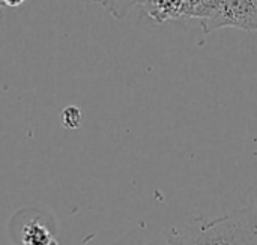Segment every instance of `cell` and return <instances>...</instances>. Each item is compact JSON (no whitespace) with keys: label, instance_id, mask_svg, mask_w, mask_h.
Listing matches in <instances>:
<instances>
[{"label":"cell","instance_id":"10","mask_svg":"<svg viewBox=\"0 0 257 245\" xmlns=\"http://www.w3.org/2000/svg\"><path fill=\"white\" fill-rule=\"evenodd\" d=\"M3 20V11H0V21Z\"/></svg>","mask_w":257,"mask_h":245},{"label":"cell","instance_id":"6","mask_svg":"<svg viewBox=\"0 0 257 245\" xmlns=\"http://www.w3.org/2000/svg\"><path fill=\"white\" fill-rule=\"evenodd\" d=\"M223 3V0H199L191 17L193 18H199L200 20H205V18H209L218 8L220 5Z\"/></svg>","mask_w":257,"mask_h":245},{"label":"cell","instance_id":"5","mask_svg":"<svg viewBox=\"0 0 257 245\" xmlns=\"http://www.w3.org/2000/svg\"><path fill=\"white\" fill-rule=\"evenodd\" d=\"M60 119L66 130H78L83 124V113L77 105H68L62 110Z\"/></svg>","mask_w":257,"mask_h":245},{"label":"cell","instance_id":"1","mask_svg":"<svg viewBox=\"0 0 257 245\" xmlns=\"http://www.w3.org/2000/svg\"><path fill=\"white\" fill-rule=\"evenodd\" d=\"M206 245H257V209L248 206L215 220L200 218Z\"/></svg>","mask_w":257,"mask_h":245},{"label":"cell","instance_id":"3","mask_svg":"<svg viewBox=\"0 0 257 245\" xmlns=\"http://www.w3.org/2000/svg\"><path fill=\"white\" fill-rule=\"evenodd\" d=\"M44 223L45 221L39 218L27 221V224L23 226V242L20 245H57L54 235Z\"/></svg>","mask_w":257,"mask_h":245},{"label":"cell","instance_id":"8","mask_svg":"<svg viewBox=\"0 0 257 245\" xmlns=\"http://www.w3.org/2000/svg\"><path fill=\"white\" fill-rule=\"evenodd\" d=\"M26 2L27 0H0V6L2 8H20Z\"/></svg>","mask_w":257,"mask_h":245},{"label":"cell","instance_id":"7","mask_svg":"<svg viewBox=\"0 0 257 245\" xmlns=\"http://www.w3.org/2000/svg\"><path fill=\"white\" fill-rule=\"evenodd\" d=\"M111 245H145V244H143V241H142V238H140V236H137V235H134V233H130V235L123 236L122 239H119V241L113 242Z\"/></svg>","mask_w":257,"mask_h":245},{"label":"cell","instance_id":"11","mask_svg":"<svg viewBox=\"0 0 257 245\" xmlns=\"http://www.w3.org/2000/svg\"><path fill=\"white\" fill-rule=\"evenodd\" d=\"M0 9H3V8H2V6H0Z\"/></svg>","mask_w":257,"mask_h":245},{"label":"cell","instance_id":"2","mask_svg":"<svg viewBox=\"0 0 257 245\" xmlns=\"http://www.w3.org/2000/svg\"><path fill=\"white\" fill-rule=\"evenodd\" d=\"M205 35L223 27H236L248 33L257 32V0H223L220 8L205 20H200Z\"/></svg>","mask_w":257,"mask_h":245},{"label":"cell","instance_id":"9","mask_svg":"<svg viewBox=\"0 0 257 245\" xmlns=\"http://www.w3.org/2000/svg\"><path fill=\"white\" fill-rule=\"evenodd\" d=\"M84 2H93V3H99V5H102V6H104V3H105V0H84Z\"/></svg>","mask_w":257,"mask_h":245},{"label":"cell","instance_id":"4","mask_svg":"<svg viewBox=\"0 0 257 245\" xmlns=\"http://www.w3.org/2000/svg\"><path fill=\"white\" fill-rule=\"evenodd\" d=\"M146 2L148 0H105L104 8L116 20H122L133 6H136V5H145Z\"/></svg>","mask_w":257,"mask_h":245}]
</instances>
